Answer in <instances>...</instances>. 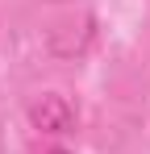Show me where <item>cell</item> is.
Instances as JSON below:
<instances>
[{
  "instance_id": "cell-3",
  "label": "cell",
  "mask_w": 150,
  "mask_h": 154,
  "mask_svg": "<svg viewBox=\"0 0 150 154\" xmlns=\"http://www.w3.org/2000/svg\"><path fill=\"white\" fill-rule=\"evenodd\" d=\"M38 154H71L67 146H50V150H38Z\"/></svg>"
},
{
  "instance_id": "cell-2",
  "label": "cell",
  "mask_w": 150,
  "mask_h": 154,
  "mask_svg": "<svg viewBox=\"0 0 150 154\" xmlns=\"http://www.w3.org/2000/svg\"><path fill=\"white\" fill-rule=\"evenodd\" d=\"M92 33H96V17H92V13L67 17V21H58V25L50 29V50L58 54V58H75V54L88 50Z\"/></svg>"
},
{
  "instance_id": "cell-4",
  "label": "cell",
  "mask_w": 150,
  "mask_h": 154,
  "mask_svg": "<svg viewBox=\"0 0 150 154\" xmlns=\"http://www.w3.org/2000/svg\"><path fill=\"white\" fill-rule=\"evenodd\" d=\"M0 154H4V121H0Z\"/></svg>"
},
{
  "instance_id": "cell-1",
  "label": "cell",
  "mask_w": 150,
  "mask_h": 154,
  "mask_svg": "<svg viewBox=\"0 0 150 154\" xmlns=\"http://www.w3.org/2000/svg\"><path fill=\"white\" fill-rule=\"evenodd\" d=\"M25 117H29V129H38L46 137H67L79 125V108H75V100L67 92H42V96H33L29 108H25Z\"/></svg>"
}]
</instances>
